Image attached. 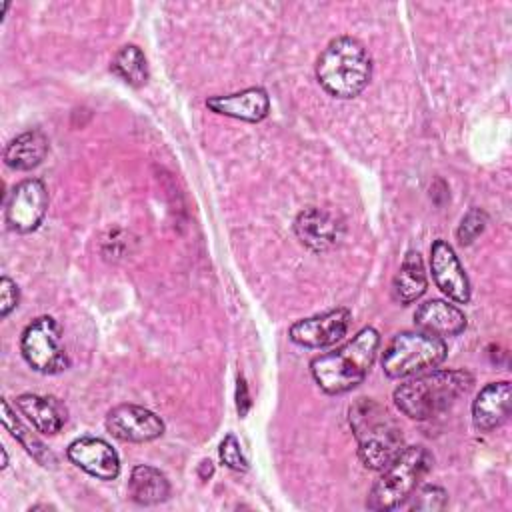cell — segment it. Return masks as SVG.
I'll use <instances>...</instances> for the list:
<instances>
[{"mask_svg": "<svg viewBox=\"0 0 512 512\" xmlns=\"http://www.w3.org/2000/svg\"><path fill=\"white\" fill-rule=\"evenodd\" d=\"M488 224V216L484 210L480 208H470L464 218L460 220V226L456 230V236L460 240V244H472L486 228Z\"/></svg>", "mask_w": 512, "mask_h": 512, "instance_id": "603a6c76", "label": "cell"}, {"mask_svg": "<svg viewBox=\"0 0 512 512\" xmlns=\"http://www.w3.org/2000/svg\"><path fill=\"white\" fill-rule=\"evenodd\" d=\"M2 422L6 426V430L22 444V448L44 468H54L56 466V456L52 450H48V446L34 434L30 432L22 420L16 416V412L12 410L10 402L6 398H2Z\"/></svg>", "mask_w": 512, "mask_h": 512, "instance_id": "44dd1931", "label": "cell"}, {"mask_svg": "<svg viewBox=\"0 0 512 512\" xmlns=\"http://www.w3.org/2000/svg\"><path fill=\"white\" fill-rule=\"evenodd\" d=\"M68 460L98 480H114L120 474L118 452L102 438L82 436L76 438L68 450Z\"/></svg>", "mask_w": 512, "mask_h": 512, "instance_id": "7c38bea8", "label": "cell"}, {"mask_svg": "<svg viewBox=\"0 0 512 512\" xmlns=\"http://www.w3.org/2000/svg\"><path fill=\"white\" fill-rule=\"evenodd\" d=\"M8 466V454H6V450L2 448V468H6Z\"/></svg>", "mask_w": 512, "mask_h": 512, "instance_id": "f1b7e54d", "label": "cell"}, {"mask_svg": "<svg viewBox=\"0 0 512 512\" xmlns=\"http://www.w3.org/2000/svg\"><path fill=\"white\" fill-rule=\"evenodd\" d=\"M426 286H428V280H426L422 256L416 250H410L404 256L398 268V274L394 276L392 294L402 306H408L426 292Z\"/></svg>", "mask_w": 512, "mask_h": 512, "instance_id": "ffe728a7", "label": "cell"}, {"mask_svg": "<svg viewBox=\"0 0 512 512\" xmlns=\"http://www.w3.org/2000/svg\"><path fill=\"white\" fill-rule=\"evenodd\" d=\"M414 324L418 330L434 336H456L466 328L464 312L444 300H426L414 312Z\"/></svg>", "mask_w": 512, "mask_h": 512, "instance_id": "2e32d148", "label": "cell"}, {"mask_svg": "<svg viewBox=\"0 0 512 512\" xmlns=\"http://www.w3.org/2000/svg\"><path fill=\"white\" fill-rule=\"evenodd\" d=\"M316 78L328 94L342 100L354 98L372 78V58L360 40L338 36L318 56Z\"/></svg>", "mask_w": 512, "mask_h": 512, "instance_id": "277c9868", "label": "cell"}, {"mask_svg": "<svg viewBox=\"0 0 512 512\" xmlns=\"http://www.w3.org/2000/svg\"><path fill=\"white\" fill-rule=\"evenodd\" d=\"M432 454L424 446H404L402 452L380 470L378 480L368 492L370 510H394L404 504L426 472L432 468Z\"/></svg>", "mask_w": 512, "mask_h": 512, "instance_id": "5b68a950", "label": "cell"}, {"mask_svg": "<svg viewBox=\"0 0 512 512\" xmlns=\"http://www.w3.org/2000/svg\"><path fill=\"white\" fill-rule=\"evenodd\" d=\"M448 504V494L444 488L440 486H424L414 502H412V510H426V512H434V510H442Z\"/></svg>", "mask_w": 512, "mask_h": 512, "instance_id": "d4e9b609", "label": "cell"}, {"mask_svg": "<svg viewBox=\"0 0 512 512\" xmlns=\"http://www.w3.org/2000/svg\"><path fill=\"white\" fill-rule=\"evenodd\" d=\"M48 148L50 142L42 130H26L6 144L4 164L12 170H32L46 158Z\"/></svg>", "mask_w": 512, "mask_h": 512, "instance_id": "ac0fdd59", "label": "cell"}, {"mask_svg": "<svg viewBox=\"0 0 512 512\" xmlns=\"http://www.w3.org/2000/svg\"><path fill=\"white\" fill-rule=\"evenodd\" d=\"M128 494L136 504L152 506L160 504L170 496V482L164 472L154 466L138 464L132 468L128 480Z\"/></svg>", "mask_w": 512, "mask_h": 512, "instance_id": "d6986e66", "label": "cell"}, {"mask_svg": "<svg viewBox=\"0 0 512 512\" xmlns=\"http://www.w3.org/2000/svg\"><path fill=\"white\" fill-rule=\"evenodd\" d=\"M20 302V292L18 286L8 278L2 276L0 278V316L6 318Z\"/></svg>", "mask_w": 512, "mask_h": 512, "instance_id": "484cf974", "label": "cell"}, {"mask_svg": "<svg viewBox=\"0 0 512 512\" xmlns=\"http://www.w3.org/2000/svg\"><path fill=\"white\" fill-rule=\"evenodd\" d=\"M218 456L224 466H228L234 472H246L248 470V458L242 452L240 442L236 440L234 434H228L218 448Z\"/></svg>", "mask_w": 512, "mask_h": 512, "instance_id": "cb8c5ba5", "label": "cell"}, {"mask_svg": "<svg viewBox=\"0 0 512 512\" xmlns=\"http://www.w3.org/2000/svg\"><path fill=\"white\" fill-rule=\"evenodd\" d=\"M106 430L122 442H150L164 434V422L138 404H120L106 416Z\"/></svg>", "mask_w": 512, "mask_h": 512, "instance_id": "30bf717a", "label": "cell"}, {"mask_svg": "<svg viewBox=\"0 0 512 512\" xmlns=\"http://www.w3.org/2000/svg\"><path fill=\"white\" fill-rule=\"evenodd\" d=\"M20 352L26 364L40 374H58L70 366L60 324L52 316H38L24 328Z\"/></svg>", "mask_w": 512, "mask_h": 512, "instance_id": "52a82bcc", "label": "cell"}, {"mask_svg": "<svg viewBox=\"0 0 512 512\" xmlns=\"http://www.w3.org/2000/svg\"><path fill=\"white\" fill-rule=\"evenodd\" d=\"M342 222L324 208H304L294 220V232L298 240L312 252H326L334 248L342 238Z\"/></svg>", "mask_w": 512, "mask_h": 512, "instance_id": "4fadbf2b", "label": "cell"}, {"mask_svg": "<svg viewBox=\"0 0 512 512\" xmlns=\"http://www.w3.org/2000/svg\"><path fill=\"white\" fill-rule=\"evenodd\" d=\"M236 408L240 416H246L250 408V394H248V384L242 376H238V386H236Z\"/></svg>", "mask_w": 512, "mask_h": 512, "instance_id": "4316f807", "label": "cell"}, {"mask_svg": "<svg viewBox=\"0 0 512 512\" xmlns=\"http://www.w3.org/2000/svg\"><path fill=\"white\" fill-rule=\"evenodd\" d=\"M198 472H200V478H202V480H208V478L212 476V472H214L212 462H210V460H202V462H200V470H198Z\"/></svg>", "mask_w": 512, "mask_h": 512, "instance_id": "83f0119b", "label": "cell"}, {"mask_svg": "<svg viewBox=\"0 0 512 512\" xmlns=\"http://www.w3.org/2000/svg\"><path fill=\"white\" fill-rule=\"evenodd\" d=\"M352 314L348 308L338 306L324 314L302 318L290 326V340L304 348L332 346L342 340L350 328Z\"/></svg>", "mask_w": 512, "mask_h": 512, "instance_id": "9c48e42d", "label": "cell"}, {"mask_svg": "<svg viewBox=\"0 0 512 512\" xmlns=\"http://www.w3.org/2000/svg\"><path fill=\"white\" fill-rule=\"evenodd\" d=\"M14 406L32 422V426L40 434H58L66 424L68 410L66 406L54 396H40V394H20Z\"/></svg>", "mask_w": 512, "mask_h": 512, "instance_id": "e0dca14e", "label": "cell"}, {"mask_svg": "<svg viewBox=\"0 0 512 512\" xmlns=\"http://www.w3.org/2000/svg\"><path fill=\"white\" fill-rule=\"evenodd\" d=\"M510 414V384L490 382L472 402V422L480 432H490L506 422Z\"/></svg>", "mask_w": 512, "mask_h": 512, "instance_id": "9a60e30c", "label": "cell"}, {"mask_svg": "<svg viewBox=\"0 0 512 512\" xmlns=\"http://www.w3.org/2000/svg\"><path fill=\"white\" fill-rule=\"evenodd\" d=\"M378 346V330L366 326L336 350L312 358V378L326 394H344L364 380L376 358Z\"/></svg>", "mask_w": 512, "mask_h": 512, "instance_id": "7a4b0ae2", "label": "cell"}, {"mask_svg": "<svg viewBox=\"0 0 512 512\" xmlns=\"http://www.w3.org/2000/svg\"><path fill=\"white\" fill-rule=\"evenodd\" d=\"M474 384L468 370H428L394 390V404L412 420H430L448 410Z\"/></svg>", "mask_w": 512, "mask_h": 512, "instance_id": "6da1fadb", "label": "cell"}, {"mask_svg": "<svg viewBox=\"0 0 512 512\" xmlns=\"http://www.w3.org/2000/svg\"><path fill=\"white\" fill-rule=\"evenodd\" d=\"M448 354L440 336L422 330L398 332L382 352V370L388 378H408L434 370Z\"/></svg>", "mask_w": 512, "mask_h": 512, "instance_id": "8992f818", "label": "cell"}, {"mask_svg": "<svg viewBox=\"0 0 512 512\" xmlns=\"http://www.w3.org/2000/svg\"><path fill=\"white\" fill-rule=\"evenodd\" d=\"M112 72L120 76L130 86H144L148 80V64L144 52L136 44L122 46L114 60H112Z\"/></svg>", "mask_w": 512, "mask_h": 512, "instance_id": "7402d4cb", "label": "cell"}, {"mask_svg": "<svg viewBox=\"0 0 512 512\" xmlns=\"http://www.w3.org/2000/svg\"><path fill=\"white\" fill-rule=\"evenodd\" d=\"M48 210V190L40 178H26L14 186L6 202V224L16 232H32Z\"/></svg>", "mask_w": 512, "mask_h": 512, "instance_id": "ba28073f", "label": "cell"}, {"mask_svg": "<svg viewBox=\"0 0 512 512\" xmlns=\"http://www.w3.org/2000/svg\"><path fill=\"white\" fill-rule=\"evenodd\" d=\"M206 106L222 116L244 120V122H260L270 112V98L264 88H246L234 94L210 96Z\"/></svg>", "mask_w": 512, "mask_h": 512, "instance_id": "5bb4252c", "label": "cell"}, {"mask_svg": "<svg viewBox=\"0 0 512 512\" xmlns=\"http://www.w3.org/2000/svg\"><path fill=\"white\" fill-rule=\"evenodd\" d=\"M350 426L358 440V458L368 470H382L404 448V434L386 408L370 398L350 406Z\"/></svg>", "mask_w": 512, "mask_h": 512, "instance_id": "3957f363", "label": "cell"}, {"mask_svg": "<svg viewBox=\"0 0 512 512\" xmlns=\"http://www.w3.org/2000/svg\"><path fill=\"white\" fill-rule=\"evenodd\" d=\"M430 270L436 286L456 304L470 302V280L454 252V248L438 238L430 246Z\"/></svg>", "mask_w": 512, "mask_h": 512, "instance_id": "8fae6325", "label": "cell"}]
</instances>
